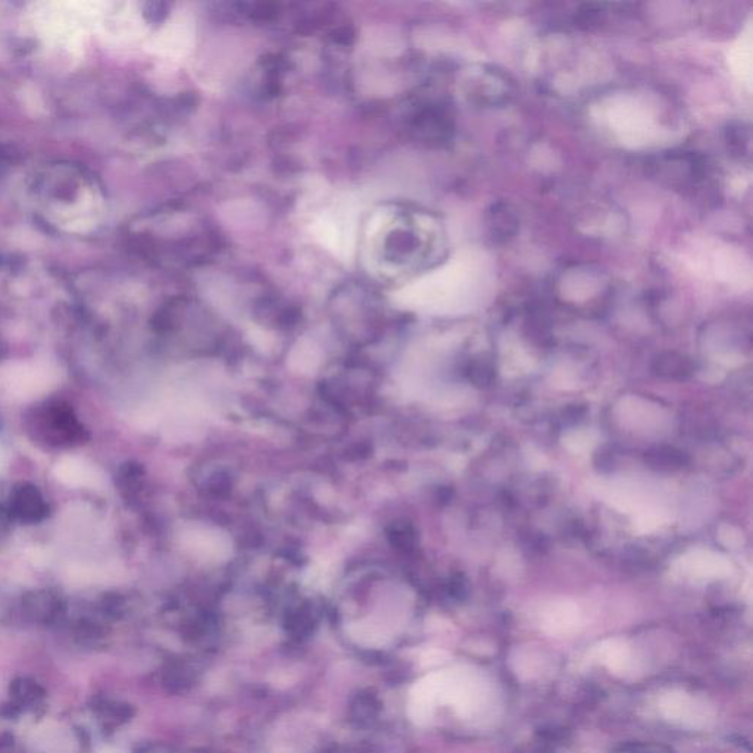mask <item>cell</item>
<instances>
[{
	"label": "cell",
	"mask_w": 753,
	"mask_h": 753,
	"mask_svg": "<svg viewBox=\"0 0 753 753\" xmlns=\"http://www.w3.org/2000/svg\"><path fill=\"white\" fill-rule=\"evenodd\" d=\"M312 234L337 258H351L356 234V214L351 203L336 201L315 215Z\"/></svg>",
	"instance_id": "3957f363"
},
{
	"label": "cell",
	"mask_w": 753,
	"mask_h": 753,
	"mask_svg": "<svg viewBox=\"0 0 753 753\" xmlns=\"http://www.w3.org/2000/svg\"><path fill=\"white\" fill-rule=\"evenodd\" d=\"M31 743L37 753H73L76 748L73 734L52 721L34 731Z\"/></svg>",
	"instance_id": "5b68a950"
},
{
	"label": "cell",
	"mask_w": 753,
	"mask_h": 753,
	"mask_svg": "<svg viewBox=\"0 0 753 753\" xmlns=\"http://www.w3.org/2000/svg\"><path fill=\"white\" fill-rule=\"evenodd\" d=\"M34 202L46 224L55 227L89 226L78 212L98 221L101 187L98 181L76 165H51L34 178Z\"/></svg>",
	"instance_id": "6da1fadb"
},
{
	"label": "cell",
	"mask_w": 753,
	"mask_h": 753,
	"mask_svg": "<svg viewBox=\"0 0 753 753\" xmlns=\"http://www.w3.org/2000/svg\"><path fill=\"white\" fill-rule=\"evenodd\" d=\"M27 427L37 442L53 448L78 445L86 439V431L70 405L62 401L45 402L28 414Z\"/></svg>",
	"instance_id": "7a4b0ae2"
},
{
	"label": "cell",
	"mask_w": 753,
	"mask_h": 753,
	"mask_svg": "<svg viewBox=\"0 0 753 753\" xmlns=\"http://www.w3.org/2000/svg\"><path fill=\"white\" fill-rule=\"evenodd\" d=\"M9 512L21 523L36 524L48 517L49 506L34 484L20 483L12 489Z\"/></svg>",
	"instance_id": "277c9868"
},
{
	"label": "cell",
	"mask_w": 753,
	"mask_h": 753,
	"mask_svg": "<svg viewBox=\"0 0 753 753\" xmlns=\"http://www.w3.org/2000/svg\"><path fill=\"white\" fill-rule=\"evenodd\" d=\"M617 753H674L664 746L653 745V743H630L623 746Z\"/></svg>",
	"instance_id": "8992f818"
}]
</instances>
